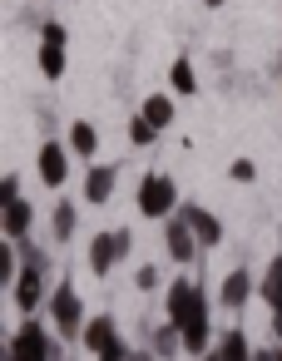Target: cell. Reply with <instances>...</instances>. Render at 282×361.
Listing matches in <instances>:
<instances>
[{
	"label": "cell",
	"instance_id": "6da1fadb",
	"mask_svg": "<svg viewBox=\"0 0 282 361\" xmlns=\"http://www.w3.org/2000/svg\"><path fill=\"white\" fill-rule=\"evenodd\" d=\"M168 326H178L188 356H208V302L198 282L188 277L168 282Z\"/></svg>",
	"mask_w": 282,
	"mask_h": 361
},
{
	"label": "cell",
	"instance_id": "7a4b0ae2",
	"mask_svg": "<svg viewBox=\"0 0 282 361\" xmlns=\"http://www.w3.org/2000/svg\"><path fill=\"white\" fill-rule=\"evenodd\" d=\"M0 361H65L60 346L50 341V331L40 322H20V331L6 341V356Z\"/></svg>",
	"mask_w": 282,
	"mask_h": 361
},
{
	"label": "cell",
	"instance_id": "3957f363",
	"mask_svg": "<svg viewBox=\"0 0 282 361\" xmlns=\"http://www.w3.org/2000/svg\"><path fill=\"white\" fill-rule=\"evenodd\" d=\"M173 203H178V188H173L168 173H149V178L139 183V213H144V218H168Z\"/></svg>",
	"mask_w": 282,
	"mask_h": 361
},
{
	"label": "cell",
	"instance_id": "277c9868",
	"mask_svg": "<svg viewBox=\"0 0 282 361\" xmlns=\"http://www.w3.org/2000/svg\"><path fill=\"white\" fill-rule=\"evenodd\" d=\"M50 317H55V326H60V336H85V307H80V292L70 287V282H60L55 292H50Z\"/></svg>",
	"mask_w": 282,
	"mask_h": 361
},
{
	"label": "cell",
	"instance_id": "5b68a950",
	"mask_svg": "<svg viewBox=\"0 0 282 361\" xmlns=\"http://www.w3.org/2000/svg\"><path fill=\"white\" fill-rule=\"evenodd\" d=\"M129 247H134V238H129V228H119V233H99L94 243H90V272H109L119 257H129Z\"/></svg>",
	"mask_w": 282,
	"mask_h": 361
},
{
	"label": "cell",
	"instance_id": "8992f818",
	"mask_svg": "<svg viewBox=\"0 0 282 361\" xmlns=\"http://www.w3.org/2000/svg\"><path fill=\"white\" fill-rule=\"evenodd\" d=\"M178 218L193 228V238H198L203 247H218V243H223V223H218V213H208V208H193V203H188V208H178Z\"/></svg>",
	"mask_w": 282,
	"mask_h": 361
},
{
	"label": "cell",
	"instance_id": "52a82bcc",
	"mask_svg": "<svg viewBox=\"0 0 282 361\" xmlns=\"http://www.w3.org/2000/svg\"><path fill=\"white\" fill-rule=\"evenodd\" d=\"M164 243H168V257H173V262H188V257L198 252V238H193V228H188L183 218H168Z\"/></svg>",
	"mask_w": 282,
	"mask_h": 361
},
{
	"label": "cell",
	"instance_id": "ba28073f",
	"mask_svg": "<svg viewBox=\"0 0 282 361\" xmlns=\"http://www.w3.org/2000/svg\"><path fill=\"white\" fill-rule=\"evenodd\" d=\"M85 346H90L94 356L114 351V346H119V326H114V317H90V322H85Z\"/></svg>",
	"mask_w": 282,
	"mask_h": 361
},
{
	"label": "cell",
	"instance_id": "9c48e42d",
	"mask_svg": "<svg viewBox=\"0 0 282 361\" xmlns=\"http://www.w3.org/2000/svg\"><path fill=\"white\" fill-rule=\"evenodd\" d=\"M40 297H45V272L20 267V282H16V307H20V312H35V307H40Z\"/></svg>",
	"mask_w": 282,
	"mask_h": 361
},
{
	"label": "cell",
	"instance_id": "30bf717a",
	"mask_svg": "<svg viewBox=\"0 0 282 361\" xmlns=\"http://www.w3.org/2000/svg\"><path fill=\"white\" fill-rule=\"evenodd\" d=\"M40 178H45L50 188H60V183L70 178V159H65L60 144H45V149H40Z\"/></svg>",
	"mask_w": 282,
	"mask_h": 361
},
{
	"label": "cell",
	"instance_id": "8fae6325",
	"mask_svg": "<svg viewBox=\"0 0 282 361\" xmlns=\"http://www.w3.org/2000/svg\"><path fill=\"white\" fill-rule=\"evenodd\" d=\"M257 292V282L247 277V267H233L223 277V307H247V297Z\"/></svg>",
	"mask_w": 282,
	"mask_h": 361
},
{
	"label": "cell",
	"instance_id": "7c38bea8",
	"mask_svg": "<svg viewBox=\"0 0 282 361\" xmlns=\"http://www.w3.org/2000/svg\"><path fill=\"white\" fill-rule=\"evenodd\" d=\"M109 193H114V169L109 164H94L85 173V198L90 203H109Z\"/></svg>",
	"mask_w": 282,
	"mask_h": 361
},
{
	"label": "cell",
	"instance_id": "4fadbf2b",
	"mask_svg": "<svg viewBox=\"0 0 282 361\" xmlns=\"http://www.w3.org/2000/svg\"><path fill=\"white\" fill-rule=\"evenodd\" d=\"M213 356H218V361H252L257 351H252V346H247V336H243V331L233 326V331H223V336H218Z\"/></svg>",
	"mask_w": 282,
	"mask_h": 361
},
{
	"label": "cell",
	"instance_id": "5bb4252c",
	"mask_svg": "<svg viewBox=\"0 0 282 361\" xmlns=\"http://www.w3.org/2000/svg\"><path fill=\"white\" fill-rule=\"evenodd\" d=\"M25 233H30V203L16 198V203H6V238L11 243H25Z\"/></svg>",
	"mask_w": 282,
	"mask_h": 361
},
{
	"label": "cell",
	"instance_id": "9a60e30c",
	"mask_svg": "<svg viewBox=\"0 0 282 361\" xmlns=\"http://www.w3.org/2000/svg\"><path fill=\"white\" fill-rule=\"evenodd\" d=\"M139 114H144L154 129H168V124H173V99H168V94H149Z\"/></svg>",
	"mask_w": 282,
	"mask_h": 361
},
{
	"label": "cell",
	"instance_id": "2e32d148",
	"mask_svg": "<svg viewBox=\"0 0 282 361\" xmlns=\"http://www.w3.org/2000/svg\"><path fill=\"white\" fill-rule=\"evenodd\" d=\"M257 292H262V302H267L272 312L282 307V257H272V262H267V277L257 282Z\"/></svg>",
	"mask_w": 282,
	"mask_h": 361
},
{
	"label": "cell",
	"instance_id": "e0dca14e",
	"mask_svg": "<svg viewBox=\"0 0 282 361\" xmlns=\"http://www.w3.org/2000/svg\"><path fill=\"white\" fill-rule=\"evenodd\" d=\"M70 149L90 159V154L99 149V129H94V124H75V129H70Z\"/></svg>",
	"mask_w": 282,
	"mask_h": 361
},
{
	"label": "cell",
	"instance_id": "ac0fdd59",
	"mask_svg": "<svg viewBox=\"0 0 282 361\" xmlns=\"http://www.w3.org/2000/svg\"><path fill=\"white\" fill-rule=\"evenodd\" d=\"M40 70H45L50 80H60V75H65V50H60V45H40Z\"/></svg>",
	"mask_w": 282,
	"mask_h": 361
},
{
	"label": "cell",
	"instance_id": "d6986e66",
	"mask_svg": "<svg viewBox=\"0 0 282 361\" xmlns=\"http://www.w3.org/2000/svg\"><path fill=\"white\" fill-rule=\"evenodd\" d=\"M178 346H183L178 326H159V331H154V351H159V356H173Z\"/></svg>",
	"mask_w": 282,
	"mask_h": 361
},
{
	"label": "cell",
	"instance_id": "ffe728a7",
	"mask_svg": "<svg viewBox=\"0 0 282 361\" xmlns=\"http://www.w3.org/2000/svg\"><path fill=\"white\" fill-rule=\"evenodd\" d=\"M173 90H178V94H193V90H198V80H193V65H188V60H173Z\"/></svg>",
	"mask_w": 282,
	"mask_h": 361
},
{
	"label": "cell",
	"instance_id": "44dd1931",
	"mask_svg": "<svg viewBox=\"0 0 282 361\" xmlns=\"http://www.w3.org/2000/svg\"><path fill=\"white\" fill-rule=\"evenodd\" d=\"M75 233V203H55V238L65 243Z\"/></svg>",
	"mask_w": 282,
	"mask_h": 361
},
{
	"label": "cell",
	"instance_id": "7402d4cb",
	"mask_svg": "<svg viewBox=\"0 0 282 361\" xmlns=\"http://www.w3.org/2000/svg\"><path fill=\"white\" fill-rule=\"evenodd\" d=\"M154 134H159V129H154V124H149L144 114H134V119H129V139H134V144H149Z\"/></svg>",
	"mask_w": 282,
	"mask_h": 361
},
{
	"label": "cell",
	"instance_id": "603a6c76",
	"mask_svg": "<svg viewBox=\"0 0 282 361\" xmlns=\"http://www.w3.org/2000/svg\"><path fill=\"white\" fill-rule=\"evenodd\" d=\"M228 173H233L238 183H252V178H257V164H252V159H233V169H228Z\"/></svg>",
	"mask_w": 282,
	"mask_h": 361
},
{
	"label": "cell",
	"instance_id": "cb8c5ba5",
	"mask_svg": "<svg viewBox=\"0 0 282 361\" xmlns=\"http://www.w3.org/2000/svg\"><path fill=\"white\" fill-rule=\"evenodd\" d=\"M16 198H20V178L6 173V178H0V203H16Z\"/></svg>",
	"mask_w": 282,
	"mask_h": 361
},
{
	"label": "cell",
	"instance_id": "d4e9b609",
	"mask_svg": "<svg viewBox=\"0 0 282 361\" xmlns=\"http://www.w3.org/2000/svg\"><path fill=\"white\" fill-rule=\"evenodd\" d=\"M65 35H70L65 25H45V45H60V50H65Z\"/></svg>",
	"mask_w": 282,
	"mask_h": 361
},
{
	"label": "cell",
	"instance_id": "484cf974",
	"mask_svg": "<svg viewBox=\"0 0 282 361\" xmlns=\"http://www.w3.org/2000/svg\"><path fill=\"white\" fill-rule=\"evenodd\" d=\"M139 287H159V272L154 267H139Z\"/></svg>",
	"mask_w": 282,
	"mask_h": 361
},
{
	"label": "cell",
	"instance_id": "4316f807",
	"mask_svg": "<svg viewBox=\"0 0 282 361\" xmlns=\"http://www.w3.org/2000/svg\"><path fill=\"white\" fill-rule=\"evenodd\" d=\"M272 336H277V341H282V307H277V312H272Z\"/></svg>",
	"mask_w": 282,
	"mask_h": 361
},
{
	"label": "cell",
	"instance_id": "83f0119b",
	"mask_svg": "<svg viewBox=\"0 0 282 361\" xmlns=\"http://www.w3.org/2000/svg\"><path fill=\"white\" fill-rule=\"evenodd\" d=\"M129 361H154V351H134V356H129Z\"/></svg>",
	"mask_w": 282,
	"mask_h": 361
},
{
	"label": "cell",
	"instance_id": "f1b7e54d",
	"mask_svg": "<svg viewBox=\"0 0 282 361\" xmlns=\"http://www.w3.org/2000/svg\"><path fill=\"white\" fill-rule=\"evenodd\" d=\"M272 361H282V346H272Z\"/></svg>",
	"mask_w": 282,
	"mask_h": 361
},
{
	"label": "cell",
	"instance_id": "f546056e",
	"mask_svg": "<svg viewBox=\"0 0 282 361\" xmlns=\"http://www.w3.org/2000/svg\"><path fill=\"white\" fill-rule=\"evenodd\" d=\"M198 361H218V356H213V351H208V356H198Z\"/></svg>",
	"mask_w": 282,
	"mask_h": 361
},
{
	"label": "cell",
	"instance_id": "4dcf8cb0",
	"mask_svg": "<svg viewBox=\"0 0 282 361\" xmlns=\"http://www.w3.org/2000/svg\"><path fill=\"white\" fill-rule=\"evenodd\" d=\"M203 6H223V0H203Z\"/></svg>",
	"mask_w": 282,
	"mask_h": 361
},
{
	"label": "cell",
	"instance_id": "1f68e13d",
	"mask_svg": "<svg viewBox=\"0 0 282 361\" xmlns=\"http://www.w3.org/2000/svg\"><path fill=\"white\" fill-rule=\"evenodd\" d=\"M277 70H282V65H277Z\"/></svg>",
	"mask_w": 282,
	"mask_h": 361
}]
</instances>
